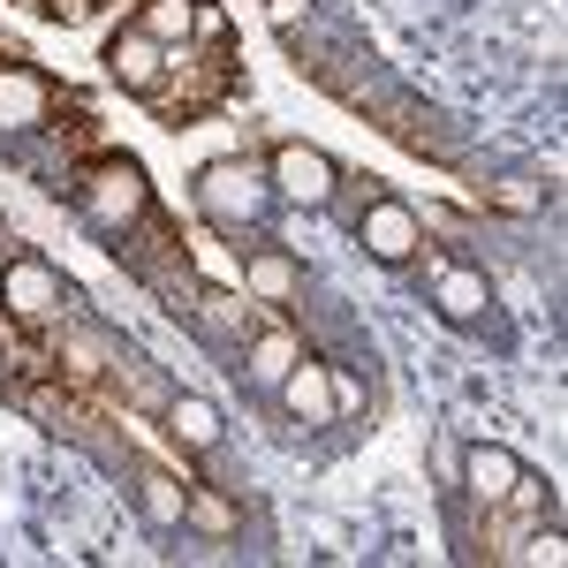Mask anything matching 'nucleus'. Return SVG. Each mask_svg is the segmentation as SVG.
Masks as SVG:
<instances>
[{
	"mask_svg": "<svg viewBox=\"0 0 568 568\" xmlns=\"http://www.w3.org/2000/svg\"><path fill=\"white\" fill-rule=\"evenodd\" d=\"M251 296H265V304H281V296H296V258H281V251H265V258H251Z\"/></svg>",
	"mask_w": 568,
	"mask_h": 568,
	"instance_id": "obj_12",
	"label": "nucleus"
},
{
	"mask_svg": "<svg viewBox=\"0 0 568 568\" xmlns=\"http://www.w3.org/2000/svg\"><path fill=\"white\" fill-rule=\"evenodd\" d=\"M106 69L130 91H160V39L152 31H122V39L106 45Z\"/></svg>",
	"mask_w": 568,
	"mask_h": 568,
	"instance_id": "obj_6",
	"label": "nucleus"
},
{
	"mask_svg": "<svg viewBox=\"0 0 568 568\" xmlns=\"http://www.w3.org/2000/svg\"><path fill=\"white\" fill-rule=\"evenodd\" d=\"M45 122V84L31 69H0V130H31Z\"/></svg>",
	"mask_w": 568,
	"mask_h": 568,
	"instance_id": "obj_8",
	"label": "nucleus"
},
{
	"mask_svg": "<svg viewBox=\"0 0 568 568\" xmlns=\"http://www.w3.org/2000/svg\"><path fill=\"white\" fill-rule=\"evenodd\" d=\"M273 182H281V197H296V205H326V197H334V160L311 152V144H281V152H273Z\"/></svg>",
	"mask_w": 568,
	"mask_h": 568,
	"instance_id": "obj_2",
	"label": "nucleus"
},
{
	"mask_svg": "<svg viewBox=\"0 0 568 568\" xmlns=\"http://www.w3.org/2000/svg\"><path fill=\"white\" fill-rule=\"evenodd\" d=\"M265 16H273L281 31H296V23H304V16H311V0H265Z\"/></svg>",
	"mask_w": 568,
	"mask_h": 568,
	"instance_id": "obj_19",
	"label": "nucleus"
},
{
	"mask_svg": "<svg viewBox=\"0 0 568 568\" xmlns=\"http://www.w3.org/2000/svg\"><path fill=\"white\" fill-rule=\"evenodd\" d=\"M281 394H288V409H296L304 425H326V417H334V379H326L318 364H288V372H281Z\"/></svg>",
	"mask_w": 568,
	"mask_h": 568,
	"instance_id": "obj_7",
	"label": "nucleus"
},
{
	"mask_svg": "<svg viewBox=\"0 0 568 568\" xmlns=\"http://www.w3.org/2000/svg\"><path fill=\"white\" fill-rule=\"evenodd\" d=\"M77 190H84V213L106 220V227H122V220L144 213V175H136V160H106V168H91Z\"/></svg>",
	"mask_w": 568,
	"mask_h": 568,
	"instance_id": "obj_1",
	"label": "nucleus"
},
{
	"mask_svg": "<svg viewBox=\"0 0 568 568\" xmlns=\"http://www.w3.org/2000/svg\"><path fill=\"white\" fill-rule=\"evenodd\" d=\"M561 554H568V546H561V530H546V538L530 546V561H546V568H561Z\"/></svg>",
	"mask_w": 568,
	"mask_h": 568,
	"instance_id": "obj_20",
	"label": "nucleus"
},
{
	"mask_svg": "<svg viewBox=\"0 0 568 568\" xmlns=\"http://www.w3.org/2000/svg\"><path fill=\"white\" fill-rule=\"evenodd\" d=\"M190 16H197V0H152L144 8V31L152 39H190Z\"/></svg>",
	"mask_w": 568,
	"mask_h": 568,
	"instance_id": "obj_15",
	"label": "nucleus"
},
{
	"mask_svg": "<svg viewBox=\"0 0 568 568\" xmlns=\"http://www.w3.org/2000/svg\"><path fill=\"white\" fill-rule=\"evenodd\" d=\"M356 235H364V251H372V258H387V265H402L417 243H425L417 213H409V205H394V197H379V205L364 213V227H356Z\"/></svg>",
	"mask_w": 568,
	"mask_h": 568,
	"instance_id": "obj_4",
	"label": "nucleus"
},
{
	"mask_svg": "<svg viewBox=\"0 0 568 568\" xmlns=\"http://www.w3.org/2000/svg\"><path fill=\"white\" fill-rule=\"evenodd\" d=\"M485 197H493L500 213H538V190H516V182H485Z\"/></svg>",
	"mask_w": 568,
	"mask_h": 568,
	"instance_id": "obj_18",
	"label": "nucleus"
},
{
	"mask_svg": "<svg viewBox=\"0 0 568 568\" xmlns=\"http://www.w3.org/2000/svg\"><path fill=\"white\" fill-rule=\"evenodd\" d=\"M439 311H447V318H478L485 311V273L447 265V273H439Z\"/></svg>",
	"mask_w": 568,
	"mask_h": 568,
	"instance_id": "obj_11",
	"label": "nucleus"
},
{
	"mask_svg": "<svg viewBox=\"0 0 568 568\" xmlns=\"http://www.w3.org/2000/svg\"><path fill=\"white\" fill-rule=\"evenodd\" d=\"M168 433H175L182 447H220V409L197 402V394H175V402H168Z\"/></svg>",
	"mask_w": 568,
	"mask_h": 568,
	"instance_id": "obj_10",
	"label": "nucleus"
},
{
	"mask_svg": "<svg viewBox=\"0 0 568 568\" xmlns=\"http://www.w3.org/2000/svg\"><path fill=\"white\" fill-rule=\"evenodd\" d=\"M463 478H470V493H478L485 508H500V500H508V485H516V455L485 439V447H470V463H463Z\"/></svg>",
	"mask_w": 568,
	"mask_h": 568,
	"instance_id": "obj_9",
	"label": "nucleus"
},
{
	"mask_svg": "<svg viewBox=\"0 0 568 568\" xmlns=\"http://www.w3.org/2000/svg\"><path fill=\"white\" fill-rule=\"evenodd\" d=\"M197 311H205V326H220V334H251V304H243V296H227V288L197 296Z\"/></svg>",
	"mask_w": 568,
	"mask_h": 568,
	"instance_id": "obj_14",
	"label": "nucleus"
},
{
	"mask_svg": "<svg viewBox=\"0 0 568 568\" xmlns=\"http://www.w3.org/2000/svg\"><path fill=\"white\" fill-rule=\"evenodd\" d=\"M136 500H144L152 524H182V500H190V493H182L175 478H144V485H136Z\"/></svg>",
	"mask_w": 568,
	"mask_h": 568,
	"instance_id": "obj_13",
	"label": "nucleus"
},
{
	"mask_svg": "<svg viewBox=\"0 0 568 568\" xmlns=\"http://www.w3.org/2000/svg\"><path fill=\"white\" fill-rule=\"evenodd\" d=\"M0 304L16 311V318H45V311H61V273L39 258H16L0 273Z\"/></svg>",
	"mask_w": 568,
	"mask_h": 568,
	"instance_id": "obj_3",
	"label": "nucleus"
},
{
	"mask_svg": "<svg viewBox=\"0 0 568 568\" xmlns=\"http://www.w3.org/2000/svg\"><path fill=\"white\" fill-rule=\"evenodd\" d=\"M182 516H190L197 530H235V500H220V493H190Z\"/></svg>",
	"mask_w": 568,
	"mask_h": 568,
	"instance_id": "obj_16",
	"label": "nucleus"
},
{
	"mask_svg": "<svg viewBox=\"0 0 568 568\" xmlns=\"http://www.w3.org/2000/svg\"><path fill=\"white\" fill-rule=\"evenodd\" d=\"M288 364H296V342H288V334H265V342H258V364H251V372H258V379H281Z\"/></svg>",
	"mask_w": 568,
	"mask_h": 568,
	"instance_id": "obj_17",
	"label": "nucleus"
},
{
	"mask_svg": "<svg viewBox=\"0 0 568 568\" xmlns=\"http://www.w3.org/2000/svg\"><path fill=\"white\" fill-rule=\"evenodd\" d=\"M197 182H205V205H213L220 220H251V213H258V197H265L258 175H251L243 160H213Z\"/></svg>",
	"mask_w": 568,
	"mask_h": 568,
	"instance_id": "obj_5",
	"label": "nucleus"
}]
</instances>
